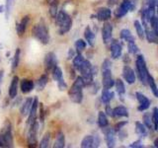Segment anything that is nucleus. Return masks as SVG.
I'll return each mask as SVG.
<instances>
[{
    "label": "nucleus",
    "instance_id": "1",
    "mask_svg": "<svg viewBox=\"0 0 158 148\" xmlns=\"http://www.w3.org/2000/svg\"><path fill=\"white\" fill-rule=\"evenodd\" d=\"M85 87V84L81 76H77L74 78L72 86L68 91L69 99L75 104H81L83 101V88Z\"/></svg>",
    "mask_w": 158,
    "mask_h": 148
},
{
    "label": "nucleus",
    "instance_id": "2",
    "mask_svg": "<svg viewBox=\"0 0 158 148\" xmlns=\"http://www.w3.org/2000/svg\"><path fill=\"white\" fill-rule=\"evenodd\" d=\"M54 19H56V22L58 26V34L60 35V36L67 34L71 30L72 18L65 10L62 9L60 11H58Z\"/></svg>",
    "mask_w": 158,
    "mask_h": 148
},
{
    "label": "nucleus",
    "instance_id": "3",
    "mask_svg": "<svg viewBox=\"0 0 158 148\" xmlns=\"http://www.w3.org/2000/svg\"><path fill=\"white\" fill-rule=\"evenodd\" d=\"M32 33L35 39L43 43V44H48L51 39V35H49L48 28L44 21H41L37 23L32 29Z\"/></svg>",
    "mask_w": 158,
    "mask_h": 148
},
{
    "label": "nucleus",
    "instance_id": "4",
    "mask_svg": "<svg viewBox=\"0 0 158 148\" xmlns=\"http://www.w3.org/2000/svg\"><path fill=\"white\" fill-rule=\"evenodd\" d=\"M14 146L12 125L9 120H6L2 130L0 132V148H11Z\"/></svg>",
    "mask_w": 158,
    "mask_h": 148
},
{
    "label": "nucleus",
    "instance_id": "5",
    "mask_svg": "<svg viewBox=\"0 0 158 148\" xmlns=\"http://www.w3.org/2000/svg\"><path fill=\"white\" fill-rule=\"evenodd\" d=\"M102 84L105 89H111L115 85V80L112 76V62L108 58L102 63Z\"/></svg>",
    "mask_w": 158,
    "mask_h": 148
},
{
    "label": "nucleus",
    "instance_id": "6",
    "mask_svg": "<svg viewBox=\"0 0 158 148\" xmlns=\"http://www.w3.org/2000/svg\"><path fill=\"white\" fill-rule=\"evenodd\" d=\"M78 71L81 73L80 76L83 79L84 84H85V87L90 86L91 84L94 82V76L96 75V71H95V68L93 67V65L89 60L85 59Z\"/></svg>",
    "mask_w": 158,
    "mask_h": 148
},
{
    "label": "nucleus",
    "instance_id": "7",
    "mask_svg": "<svg viewBox=\"0 0 158 148\" xmlns=\"http://www.w3.org/2000/svg\"><path fill=\"white\" fill-rule=\"evenodd\" d=\"M135 69H136V73L139 81L141 82V84L143 85H147L146 84V77L147 74L149 73L146 66V61L143 56L141 54H138L136 56V59H135Z\"/></svg>",
    "mask_w": 158,
    "mask_h": 148
},
{
    "label": "nucleus",
    "instance_id": "8",
    "mask_svg": "<svg viewBox=\"0 0 158 148\" xmlns=\"http://www.w3.org/2000/svg\"><path fill=\"white\" fill-rule=\"evenodd\" d=\"M29 131L27 135V143L29 147L38 146V131H39V121H35L31 125H29Z\"/></svg>",
    "mask_w": 158,
    "mask_h": 148
},
{
    "label": "nucleus",
    "instance_id": "9",
    "mask_svg": "<svg viewBox=\"0 0 158 148\" xmlns=\"http://www.w3.org/2000/svg\"><path fill=\"white\" fill-rule=\"evenodd\" d=\"M102 131L105 135V141L107 147L109 148H113L116 146V131L114 130V127L110 126H105L102 128Z\"/></svg>",
    "mask_w": 158,
    "mask_h": 148
},
{
    "label": "nucleus",
    "instance_id": "10",
    "mask_svg": "<svg viewBox=\"0 0 158 148\" xmlns=\"http://www.w3.org/2000/svg\"><path fill=\"white\" fill-rule=\"evenodd\" d=\"M101 139L98 134L95 135H86L81 141L82 148H97L100 146Z\"/></svg>",
    "mask_w": 158,
    "mask_h": 148
},
{
    "label": "nucleus",
    "instance_id": "11",
    "mask_svg": "<svg viewBox=\"0 0 158 148\" xmlns=\"http://www.w3.org/2000/svg\"><path fill=\"white\" fill-rule=\"evenodd\" d=\"M44 71L47 73L51 72L54 66L57 65V57L56 53L52 51H49L46 54L44 59Z\"/></svg>",
    "mask_w": 158,
    "mask_h": 148
},
{
    "label": "nucleus",
    "instance_id": "12",
    "mask_svg": "<svg viewBox=\"0 0 158 148\" xmlns=\"http://www.w3.org/2000/svg\"><path fill=\"white\" fill-rule=\"evenodd\" d=\"M135 97L138 103H139V106L137 107V110L139 112H144L150 107V100L144 95V94H142L141 92H136Z\"/></svg>",
    "mask_w": 158,
    "mask_h": 148
},
{
    "label": "nucleus",
    "instance_id": "13",
    "mask_svg": "<svg viewBox=\"0 0 158 148\" xmlns=\"http://www.w3.org/2000/svg\"><path fill=\"white\" fill-rule=\"evenodd\" d=\"M130 11H131V0H123L120 4V6L118 7V9L115 12L116 18H118V19L123 18Z\"/></svg>",
    "mask_w": 158,
    "mask_h": 148
},
{
    "label": "nucleus",
    "instance_id": "14",
    "mask_svg": "<svg viewBox=\"0 0 158 148\" xmlns=\"http://www.w3.org/2000/svg\"><path fill=\"white\" fill-rule=\"evenodd\" d=\"M123 77L125 79V81L127 84H130V85L135 82V78H136L135 70L130 65H127V64H126L123 68Z\"/></svg>",
    "mask_w": 158,
    "mask_h": 148
},
{
    "label": "nucleus",
    "instance_id": "15",
    "mask_svg": "<svg viewBox=\"0 0 158 148\" xmlns=\"http://www.w3.org/2000/svg\"><path fill=\"white\" fill-rule=\"evenodd\" d=\"M112 36H113V26L111 23L106 21L103 25L102 28V39L103 42L106 44L109 43L112 41Z\"/></svg>",
    "mask_w": 158,
    "mask_h": 148
},
{
    "label": "nucleus",
    "instance_id": "16",
    "mask_svg": "<svg viewBox=\"0 0 158 148\" xmlns=\"http://www.w3.org/2000/svg\"><path fill=\"white\" fill-rule=\"evenodd\" d=\"M38 109H39V100L38 98H33V103L31 109H30V112L28 113V121L27 123L28 125H31L32 122H34L37 120V115H38Z\"/></svg>",
    "mask_w": 158,
    "mask_h": 148
},
{
    "label": "nucleus",
    "instance_id": "17",
    "mask_svg": "<svg viewBox=\"0 0 158 148\" xmlns=\"http://www.w3.org/2000/svg\"><path fill=\"white\" fill-rule=\"evenodd\" d=\"M29 22H30V16L29 15H26V16H24L20 20V22L16 23V32L19 37H23L25 35Z\"/></svg>",
    "mask_w": 158,
    "mask_h": 148
},
{
    "label": "nucleus",
    "instance_id": "18",
    "mask_svg": "<svg viewBox=\"0 0 158 148\" xmlns=\"http://www.w3.org/2000/svg\"><path fill=\"white\" fill-rule=\"evenodd\" d=\"M112 16V10L110 8H107V7H103L100 8L98 10V12L96 14V18L98 21L100 22H106L108 20L111 19Z\"/></svg>",
    "mask_w": 158,
    "mask_h": 148
},
{
    "label": "nucleus",
    "instance_id": "19",
    "mask_svg": "<svg viewBox=\"0 0 158 148\" xmlns=\"http://www.w3.org/2000/svg\"><path fill=\"white\" fill-rule=\"evenodd\" d=\"M19 77L17 75H14L11 83H10L9 86V90H8V95L11 99H14L17 97V93H18V86H19Z\"/></svg>",
    "mask_w": 158,
    "mask_h": 148
},
{
    "label": "nucleus",
    "instance_id": "20",
    "mask_svg": "<svg viewBox=\"0 0 158 148\" xmlns=\"http://www.w3.org/2000/svg\"><path fill=\"white\" fill-rule=\"evenodd\" d=\"M110 51H111V56H112V58L117 59V58L122 56V54H123V47H122V44L118 42L114 41L111 43Z\"/></svg>",
    "mask_w": 158,
    "mask_h": 148
},
{
    "label": "nucleus",
    "instance_id": "21",
    "mask_svg": "<svg viewBox=\"0 0 158 148\" xmlns=\"http://www.w3.org/2000/svg\"><path fill=\"white\" fill-rule=\"evenodd\" d=\"M19 82H20V89H21L23 94H28L31 91H33V89L35 87V83H34V81L31 80V79L24 78Z\"/></svg>",
    "mask_w": 158,
    "mask_h": 148
},
{
    "label": "nucleus",
    "instance_id": "22",
    "mask_svg": "<svg viewBox=\"0 0 158 148\" xmlns=\"http://www.w3.org/2000/svg\"><path fill=\"white\" fill-rule=\"evenodd\" d=\"M84 38H85V42L88 43L90 47H94L95 44V39H96V34L94 33L91 28L87 26L84 30Z\"/></svg>",
    "mask_w": 158,
    "mask_h": 148
},
{
    "label": "nucleus",
    "instance_id": "23",
    "mask_svg": "<svg viewBox=\"0 0 158 148\" xmlns=\"http://www.w3.org/2000/svg\"><path fill=\"white\" fill-rule=\"evenodd\" d=\"M32 103H33V98H27L26 100L24 101L21 108H20V113H21L22 117L28 116L30 109H31V106H32Z\"/></svg>",
    "mask_w": 158,
    "mask_h": 148
},
{
    "label": "nucleus",
    "instance_id": "24",
    "mask_svg": "<svg viewBox=\"0 0 158 148\" xmlns=\"http://www.w3.org/2000/svg\"><path fill=\"white\" fill-rule=\"evenodd\" d=\"M144 38H146L147 42L149 43H158V35H156L149 28H144Z\"/></svg>",
    "mask_w": 158,
    "mask_h": 148
},
{
    "label": "nucleus",
    "instance_id": "25",
    "mask_svg": "<svg viewBox=\"0 0 158 148\" xmlns=\"http://www.w3.org/2000/svg\"><path fill=\"white\" fill-rule=\"evenodd\" d=\"M146 84L150 87V90H151L153 95H154V97H158V88H157V85H156V82H155L154 78H153V76L151 75L150 73L147 74Z\"/></svg>",
    "mask_w": 158,
    "mask_h": 148
},
{
    "label": "nucleus",
    "instance_id": "26",
    "mask_svg": "<svg viewBox=\"0 0 158 148\" xmlns=\"http://www.w3.org/2000/svg\"><path fill=\"white\" fill-rule=\"evenodd\" d=\"M113 115L116 117H128V110L123 106H118L113 109Z\"/></svg>",
    "mask_w": 158,
    "mask_h": 148
},
{
    "label": "nucleus",
    "instance_id": "27",
    "mask_svg": "<svg viewBox=\"0 0 158 148\" xmlns=\"http://www.w3.org/2000/svg\"><path fill=\"white\" fill-rule=\"evenodd\" d=\"M53 147L54 148H63V147H65V135H64V133L62 131H58L57 132Z\"/></svg>",
    "mask_w": 158,
    "mask_h": 148
},
{
    "label": "nucleus",
    "instance_id": "28",
    "mask_svg": "<svg viewBox=\"0 0 158 148\" xmlns=\"http://www.w3.org/2000/svg\"><path fill=\"white\" fill-rule=\"evenodd\" d=\"M114 96H115V93L113 91H110V89H105L104 88L102 90V96H101V100L104 104H109L113 100Z\"/></svg>",
    "mask_w": 158,
    "mask_h": 148
},
{
    "label": "nucleus",
    "instance_id": "29",
    "mask_svg": "<svg viewBox=\"0 0 158 148\" xmlns=\"http://www.w3.org/2000/svg\"><path fill=\"white\" fill-rule=\"evenodd\" d=\"M135 132L139 137H146L148 135L147 128L140 121H135Z\"/></svg>",
    "mask_w": 158,
    "mask_h": 148
},
{
    "label": "nucleus",
    "instance_id": "30",
    "mask_svg": "<svg viewBox=\"0 0 158 148\" xmlns=\"http://www.w3.org/2000/svg\"><path fill=\"white\" fill-rule=\"evenodd\" d=\"M120 38L123 41H126L127 43H130V42H135V37L132 36L131 32L128 29H123L121 33H120Z\"/></svg>",
    "mask_w": 158,
    "mask_h": 148
},
{
    "label": "nucleus",
    "instance_id": "31",
    "mask_svg": "<svg viewBox=\"0 0 158 148\" xmlns=\"http://www.w3.org/2000/svg\"><path fill=\"white\" fill-rule=\"evenodd\" d=\"M85 60V58L83 57L82 53H77V56H75L72 58V67L75 70H79V68L82 65V63Z\"/></svg>",
    "mask_w": 158,
    "mask_h": 148
},
{
    "label": "nucleus",
    "instance_id": "32",
    "mask_svg": "<svg viewBox=\"0 0 158 148\" xmlns=\"http://www.w3.org/2000/svg\"><path fill=\"white\" fill-rule=\"evenodd\" d=\"M48 82V76L47 75V74H43V75L38 79V81L36 83L37 89L39 91L44 90V89L46 88Z\"/></svg>",
    "mask_w": 158,
    "mask_h": 148
},
{
    "label": "nucleus",
    "instance_id": "33",
    "mask_svg": "<svg viewBox=\"0 0 158 148\" xmlns=\"http://www.w3.org/2000/svg\"><path fill=\"white\" fill-rule=\"evenodd\" d=\"M114 86H116V91L120 97H123L126 94V86L122 79H117L115 81V85Z\"/></svg>",
    "mask_w": 158,
    "mask_h": 148
},
{
    "label": "nucleus",
    "instance_id": "34",
    "mask_svg": "<svg viewBox=\"0 0 158 148\" xmlns=\"http://www.w3.org/2000/svg\"><path fill=\"white\" fill-rule=\"evenodd\" d=\"M98 125L99 127H105L107 125H109V121H108V117L105 113V112H99L98 113Z\"/></svg>",
    "mask_w": 158,
    "mask_h": 148
},
{
    "label": "nucleus",
    "instance_id": "35",
    "mask_svg": "<svg viewBox=\"0 0 158 148\" xmlns=\"http://www.w3.org/2000/svg\"><path fill=\"white\" fill-rule=\"evenodd\" d=\"M133 26H135V32L137 34L138 38H139L140 39H144V28H143L142 24L138 21V20H135V21L133 22Z\"/></svg>",
    "mask_w": 158,
    "mask_h": 148
},
{
    "label": "nucleus",
    "instance_id": "36",
    "mask_svg": "<svg viewBox=\"0 0 158 148\" xmlns=\"http://www.w3.org/2000/svg\"><path fill=\"white\" fill-rule=\"evenodd\" d=\"M51 133L47 132L42 138V140L40 141V143H38V146L41 148H48L49 146V143H51Z\"/></svg>",
    "mask_w": 158,
    "mask_h": 148
},
{
    "label": "nucleus",
    "instance_id": "37",
    "mask_svg": "<svg viewBox=\"0 0 158 148\" xmlns=\"http://www.w3.org/2000/svg\"><path fill=\"white\" fill-rule=\"evenodd\" d=\"M20 56H21V49L19 47L16 48L15 51V54H14V57H13V60H12V71L16 70V68L19 65V62H20Z\"/></svg>",
    "mask_w": 158,
    "mask_h": 148
},
{
    "label": "nucleus",
    "instance_id": "38",
    "mask_svg": "<svg viewBox=\"0 0 158 148\" xmlns=\"http://www.w3.org/2000/svg\"><path fill=\"white\" fill-rule=\"evenodd\" d=\"M52 78H53V80L54 81H58V80H60L61 78H63V73H62V70H61V68L59 67L58 65L56 66H54L53 69L52 70Z\"/></svg>",
    "mask_w": 158,
    "mask_h": 148
},
{
    "label": "nucleus",
    "instance_id": "39",
    "mask_svg": "<svg viewBox=\"0 0 158 148\" xmlns=\"http://www.w3.org/2000/svg\"><path fill=\"white\" fill-rule=\"evenodd\" d=\"M15 4V0H6V3H5V18L7 20L10 17V14H11V11L13 9V6Z\"/></svg>",
    "mask_w": 158,
    "mask_h": 148
},
{
    "label": "nucleus",
    "instance_id": "40",
    "mask_svg": "<svg viewBox=\"0 0 158 148\" xmlns=\"http://www.w3.org/2000/svg\"><path fill=\"white\" fill-rule=\"evenodd\" d=\"M151 121L153 125V130H158V109L156 107L153 108L152 113H151Z\"/></svg>",
    "mask_w": 158,
    "mask_h": 148
},
{
    "label": "nucleus",
    "instance_id": "41",
    "mask_svg": "<svg viewBox=\"0 0 158 148\" xmlns=\"http://www.w3.org/2000/svg\"><path fill=\"white\" fill-rule=\"evenodd\" d=\"M143 125H145L147 130H153V125L151 121V113H144L143 115Z\"/></svg>",
    "mask_w": 158,
    "mask_h": 148
},
{
    "label": "nucleus",
    "instance_id": "42",
    "mask_svg": "<svg viewBox=\"0 0 158 148\" xmlns=\"http://www.w3.org/2000/svg\"><path fill=\"white\" fill-rule=\"evenodd\" d=\"M86 46H87V43L84 39H77L75 42V49L77 53H82V51L86 48Z\"/></svg>",
    "mask_w": 158,
    "mask_h": 148
},
{
    "label": "nucleus",
    "instance_id": "43",
    "mask_svg": "<svg viewBox=\"0 0 158 148\" xmlns=\"http://www.w3.org/2000/svg\"><path fill=\"white\" fill-rule=\"evenodd\" d=\"M58 5H59V2H53V3H51L48 4V12H49V15L52 16V18H56V14L58 12Z\"/></svg>",
    "mask_w": 158,
    "mask_h": 148
},
{
    "label": "nucleus",
    "instance_id": "44",
    "mask_svg": "<svg viewBox=\"0 0 158 148\" xmlns=\"http://www.w3.org/2000/svg\"><path fill=\"white\" fill-rule=\"evenodd\" d=\"M127 49H128V52L131 53V54H137L138 52H139V47H137L135 42L127 43Z\"/></svg>",
    "mask_w": 158,
    "mask_h": 148
},
{
    "label": "nucleus",
    "instance_id": "45",
    "mask_svg": "<svg viewBox=\"0 0 158 148\" xmlns=\"http://www.w3.org/2000/svg\"><path fill=\"white\" fill-rule=\"evenodd\" d=\"M149 25H150V27H151V30L153 32H154L156 35H158V19L156 16L153 17L151 20H150V22H149Z\"/></svg>",
    "mask_w": 158,
    "mask_h": 148
},
{
    "label": "nucleus",
    "instance_id": "46",
    "mask_svg": "<svg viewBox=\"0 0 158 148\" xmlns=\"http://www.w3.org/2000/svg\"><path fill=\"white\" fill-rule=\"evenodd\" d=\"M39 107H40V115H39V117H40V122L41 123H44V117H46V112H44V105L42 103H39Z\"/></svg>",
    "mask_w": 158,
    "mask_h": 148
},
{
    "label": "nucleus",
    "instance_id": "47",
    "mask_svg": "<svg viewBox=\"0 0 158 148\" xmlns=\"http://www.w3.org/2000/svg\"><path fill=\"white\" fill-rule=\"evenodd\" d=\"M57 87H58V89L60 91H64V90H66V89H67V84H66L65 81H64L63 78H61L60 80L57 81Z\"/></svg>",
    "mask_w": 158,
    "mask_h": 148
},
{
    "label": "nucleus",
    "instance_id": "48",
    "mask_svg": "<svg viewBox=\"0 0 158 148\" xmlns=\"http://www.w3.org/2000/svg\"><path fill=\"white\" fill-rule=\"evenodd\" d=\"M127 121H118V123H116V125L114 126V130H115V131L117 132V131H118L120 130H123V126L125 125H127Z\"/></svg>",
    "mask_w": 158,
    "mask_h": 148
},
{
    "label": "nucleus",
    "instance_id": "49",
    "mask_svg": "<svg viewBox=\"0 0 158 148\" xmlns=\"http://www.w3.org/2000/svg\"><path fill=\"white\" fill-rule=\"evenodd\" d=\"M128 147H131V148H143L144 147V145L142 144V141L140 139H138L135 142H132L131 143L130 145H128Z\"/></svg>",
    "mask_w": 158,
    "mask_h": 148
},
{
    "label": "nucleus",
    "instance_id": "50",
    "mask_svg": "<svg viewBox=\"0 0 158 148\" xmlns=\"http://www.w3.org/2000/svg\"><path fill=\"white\" fill-rule=\"evenodd\" d=\"M105 113L109 117H114V115H113V109L112 107L110 106V103L109 104H106V108H105Z\"/></svg>",
    "mask_w": 158,
    "mask_h": 148
},
{
    "label": "nucleus",
    "instance_id": "51",
    "mask_svg": "<svg viewBox=\"0 0 158 148\" xmlns=\"http://www.w3.org/2000/svg\"><path fill=\"white\" fill-rule=\"evenodd\" d=\"M158 0H146V6L149 7H157Z\"/></svg>",
    "mask_w": 158,
    "mask_h": 148
},
{
    "label": "nucleus",
    "instance_id": "52",
    "mask_svg": "<svg viewBox=\"0 0 158 148\" xmlns=\"http://www.w3.org/2000/svg\"><path fill=\"white\" fill-rule=\"evenodd\" d=\"M75 56V51L73 48H69L68 49V53H67V58L68 59H72Z\"/></svg>",
    "mask_w": 158,
    "mask_h": 148
},
{
    "label": "nucleus",
    "instance_id": "53",
    "mask_svg": "<svg viewBox=\"0 0 158 148\" xmlns=\"http://www.w3.org/2000/svg\"><path fill=\"white\" fill-rule=\"evenodd\" d=\"M118 3V0H108V5L110 7H113V6H115L116 4Z\"/></svg>",
    "mask_w": 158,
    "mask_h": 148
},
{
    "label": "nucleus",
    "instance_id": "54",
    "mask_svg": "<svg viewBox=\"0 0 158 148\" xmlns=\"http://www.w3.org/2000/svg\"><path fill=\"white\" fill-rule=\"evenodd\" d=\"M136 8V0H131V11H133Z\"/></svg>",
    "mask_w": 158,
    "mask_h": 148
},
{
    "label": "nucleus",
    "instance_id": "55",
    "mask_svg": "<svg viewBox=\"0 0 158 148\" xmlns=\"http://www.w3.org/2000/svg\"><path fill=\"white\" fill-rule=\"evenodd\" d=\"M3 78H4V70L2 69V70H0V85H1ZM0 92H1V90H0Z\"/></svg>",
    "mask_w": 158,
    "mask_h": 148
},
{
    "label": "nucleus",
    "instance_id": "56",
    "mask_svg": "<svg viewBox=\"0 0 158 148\" xmlns=\"http://www.w3.org/2000/svg\"><path fill=\"white\" fill-rule=\"evenodd\" d=\"M153 147H155V148L158 147V138H155L154 142H153Z\"/></svg>",
    "mask_w": 158,
    "mask_h": 148
},
{
    "label": "nucleus",
    "instance_id": "57",
    "mask_svg": "<svg viewBox=\"0 0 158 148\" xmlns=\"http://www.w3.org/2000/svg\"><path fill=\"white\" fill-rule=\"evenodd\" d=\"M5 11V7L3 5H0V13H3Z\"/></svg>",
    "mask_w": 158,
    "mask_h": 148
},
{
    "label": "nucleus",
    "instance_id": "58",
    "mask_svg": "<svg viewBox=\"0 0 158 148\" xmlns=\"http://www.w3.org/2000/svg\"><path fill=\"white\" fill-rule=\"evenodd\" d=\"M53 2H59V0H48V4L53 3Z\"/></svg>",
    "mask_w": 158,
    "mask_h": 148
},
{
    "label": "nucleus",
    "instance_id": "59",
    "mask_svg": "<svg viewBox=\"0 0 158 148\" xmlns=\"http://www.w3.org/2000/svg\"><path fill=\"white\" fill-rule=\"evenodd\" d=\"M0 94H1V92H0Z\"/></svg>",
    "mask_w": 158,
    "mask_h": 148
}]
</instances>
